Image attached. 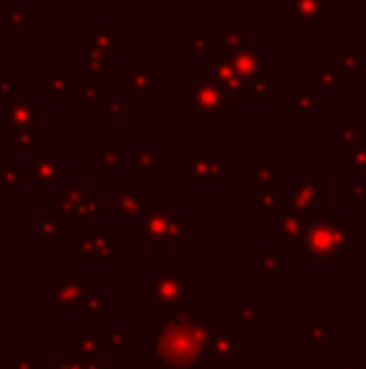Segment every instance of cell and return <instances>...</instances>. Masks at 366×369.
<instances>
[{
  "instance_id": "10",
  "label": "cell",
  "mask_w": 366,
  "mask_h": 369,
  "mask_svg": "<svg viewBox=\"0 0 366 369\" xmlns=\"http://www.w3.org/2000/svg\"><path fill=\"white\" fill-rule=\"evenodd\" d=\"M191 171H194L196 179H211V181L221 179V168H218V163L213 161L211 149L201 151V158H198V161L191 163Z\"/></svg>"
},
{
  "instance_id": "13",
  "label": "cell",
  "mask_w": 366,
  "mask_h": 369,
  "mask_svg": "<svg viewBox=\"0 0 366 369\" xmlns=\"http://www.w3.org/2000/svg\"><path fill=\"white\" fill-rule=\"evenodd\" d=\"M6 30L13 35H23L30 30V13L28 11H11L6 13Z\"/></svg>"
},
{
  "instance_id": "14",
  "label": "cell",
  "mask_w": 366,
  "mask_h": 369,
  "mask_svg": "<svg viewBox=\"0 0 366 369\" xmlns=\"http://www.w3.org/2000/svg\"><path fill=\"white\" fill-rule=\"evenodd\" d=\"M271 99V91L266 86V81H253V83H246L244 88V101L248 104H266Z\"/></svg>"
},
{
  "instance_id": "26",
  "label": "cell",
  "mask_w": 366,
  "mask_h": 369,
  "mask_svg": "<svg viewBox=\"0 0 366 369\" xmlns=\"http://www.w3.org/2000/svg\"><path fill=\"white\" fill-rule=\"evenodd\" d=\"M351 163H354V166H366V149H356L354 154H351Z\"/></svg>"
},
{
  "instance_id": "3",
  "label": "cell",
  "mask_w": 366,
  "mask_h": 369,
  "mask_svg": "<svg viewBox=\"0 0 366 369\" xmlns=\"http://www.w3.org/2000/svg\"><path fill=\"white\" fill-rule=\"evenodd\" d=\"M40 91L48 93L56 104H61L63 96H68V93L75 91V83H73V78L61 68V65H56V68H51V73L40 78Z\"/></svg>"
},
{
  "instance_id": "16",
  "label": "cell",
  "mask_w": 366,
  "mask_h": 369,
  "mask_svg": "<svg viewBox=\"0 0 366 369\" xmlns=\"http://www.w3.org/2000/svg\"><path fill=\"white\" fill-rule=\"evenodd\" d=\"M316 86L324 91H334L339 86V65L332 68H316Z\"/></svg>"
},
{
  "instance_id": "5",
  "label": "cell",
  "mask_w": 366,
  "mask_h": 369,
  "mask_svg": "<svg viewBox=\"0 0 366 369\" xmlns=\"http://www.w3.org/2000/svg\"><path fill=\"white\" fill-rule=\"evenodd\" d=\"M291 8L296 20L321 23L327 18V0H291Z\"/></svg>"
},
{
  "instance_id": "6",
  "label": "cell",
  "mask_w": 366,
  "mask_h": 369,
  "mask_svg": "<svg viewBox=\"0 0 366 369\" xmlns=\"http://www.w3.org/2000/svg\"><path fill=\"white\" fill-rule=\"evenodd\" d=\"M221 33H223V56H231V53L244 48L246 23H241V20H226V23L221 25Z\"/></svg>"
},
{
  "instance_id": "27",
  "label": "cell",
  "mask_w": 366,
  "mask_h": 369,
  "mask_svg": "<svg viewBox=\"0 0 366 369\" xmlns=\"http://www.w3.org/2000/svg\"><path fill=\"white\" fill-rule=\"evenodd\" d=\"M108 108H111V111H120V104H118V101H113V104H111Z\"/></svg>"
},
{
  "instance_id": "1",
  "label": "cell",
  "mask_w": 366,
  "mask_h": 369,
  "mask_svg": "<svg viewBox=\"0 0 366 369\" xmlns=\"http://www.w3.org/2000/svg\"><path fill=\"white\" fill-rule=\"evenodd\" d=\"M226 104L223 88L211 78H191L189 81V106L201 113H216Z\"/></svg>"
},
{
  "instance_id": "8",
  "label": "cell",
  "mask_w": 366,
  "mask_h": 369,
  "mask_svg": "<svg viewBox=\"0 0 366 369\" xmlns=\"http://www.w3.org/2000/svg\"><path fill=\"white\" fill-rule=\"evenodd\" d=\"M86 65H88V78L93 81H106L111 75V56H106L103 51L86 46Z\"/></svg>"
},
{
  "instance_id": "4",
  "label": "cell",
  "mask_w": 366,
  "mask_h": 369,
  "mask_svg": "<svg viewBox=\"0 0 366 369\" xmlns=\"http://www.w3.org/2000/svg\"><path fill=\"white\" fill-rule=\"evenodd\" d=\"M88 46L96 48V51H103L106 56L113 58L120 53V35L115 30H111V25L106 20H101L96 25V30L91 33V38H88Z\"/></svg>"
},
{
  "instance_id": "23",
  "label": "cell",
  "mask_w": 366,
  "mask_h": 369,
  "mask_svg": "<svg viewBox=\"0 0 366 369\" xmlns=\"http://www.w3.org/2000/svg\"><path fill=\"white\" fill-rule=\"evenodd\" d=\"M356 133H359L356 123H341L339 126V146H351L356 141Z\"/></svg>"
},
{
  "instance_id": "9",
  "label": "cell",
  "mask_w": 366,
  "mask_h": 369,
  "mask_svg": "<svg viewBox=\"0 0 366 369\" xmlns=\"http://www.w3.org/2000/svg\"><path fill=\"white\" fill-rule=\"evenodd\" d=\"M38 115H40V104H35V101H18L8 111V123H13V126H28V123L38 121Z\"/></svg>"
},
{
  "instance_id": "20",
  "label": "cell",
  "mask_w": 366,
  "mask_h": 369,
  "mask_svg": "<svg viewBox=\"0 0 366 369\" xmlns=\"http://www.w3.org/2000/svg\"><path fill=\"white\" fill-rule=\"evenodd\" d=\"M0 104H18V81L15 78H0Z\"/></svg>"
},
{
  "instance_id": "11",
  "label": "cell",
  "mask_w": 366,
  "mask_h": 369,
  "mask_svg": "<svg viewBox=\"0 0 366 369\" xmlns=\"http://www.w3.org/2000/svg\"><path fill=\"white\" fill-rule=\"evenodd\" d=\"M339 65L343 68V73L349 75L351 81H356L361 75V46L359 43H351L346 51H343V56L339 58Z\"/></svg>"
},
{
  "instance_id": "18",
  "label": "cell",
  "mask_w": 366,
  "mask_h": 369,
  "mask_svg": "<svg viewBox=\"0 0 366 369\" xmlns=\"http://www.w3.org/2000/svg\"><path fill=\"white\" fill-rule=\"evenodd\" d=\"M189 48L194 56H208V53H211V38H208L206 33H191Z\"/></svg>"
},
{
  "instance_id": "22",
  "label": "cell",
  "mask_w": 366,
  "mask_h": 369,
  "mask_svg": "<svg viewBox=\"0 0 366 369\" xmlns=\"http://www.w3.org/2000/svg\"><path fill=\"white\" fill-rule=\"evenodd\" d=\"M156 163V151L153 149H138L133 154V166L136 168H153Z\"/></svg>"
},
{
  "instance_id": "21",
  "label": "cell",
  "mask_w": 366,
  "mask_h": 369,
  "mask_svg": "<svg viewBox=\"0 0 366 369\" xmlns=\"http://www.w3.org/2000/svg\"><path fill=\"white\" fill-rule=\"evenodd\" d=\"M23 179H25V173L18 171V163H15V161H8L6 168L0 171V181H3V184H6L11 191L18 186V181H23Z\"/></svg>"
},
{
  "instance_id": "25",
  "label": "cell",
  "mask_w": 366,
  "mask_h": 369,
  "mask_svg": "<svg viewBox=\"0 0 366 369\" xmlns=\"http://www.w3.org/2000/svg\"><path fill=\"white\" fill-rule=\"evenodd\" d=\"M258 179H261V181H271V179H274V171H271L269 163H266V161H258Z\"/></svg>"
},
{
  "instance_id": "24",
  "label": "cell",
  "mask_w": 366,
  "mask_h": 369,
  "mask_svg": "<svg viewBox=\"0 0 366 369\" xmlns=\"http://www.w3.org/2000/svg\"><path fill=\"white\" fill-rule=\"evenodd\" d=\"M101 166H106V168H115L120 163V158H118V151L115 149H106V151H101Z\"/></svg>"
},
{
  "instance_id": "7",
  "label": "cell",
  "mask_w": 366,
  "mask_h": 369,
  "mask_svg": "<svg viewBox=\"0 0 366 369\" xmlns=\"http://www.w3.org/2000/svg\"><path fill=\"white\" fill-rule=\"evenodd\" d=\"M8 146H38L40 144V126L38 123H28V126H13L8 123Z\"/></svg>"
},
{
  "instance_id": "2",
  "label": "cell",
  "mask_w": 366,
  "mask_h": 369,
  "mask_svg": "<svg viewBox=\"0 0 366 369\" xmlns=\"http://www.w3.org/2000/svg\"><path fill=\"white\" fill-rule=\"evenodd\" d=\"M229 58H231V63H234L236 73H239V78H244L246 83L266 81V75H269V65H266V61H263V56L256 51V48L244 46L241 51L231 53Z\"/></svg>"
},
{
  "instance_id": "15",
  "label": "cell",
  "mask_w": 366,
  "mask_h": 369,
  "mask_svg": "<svg viewBox=\"0 0 366 369\" xmlns=\"http://www.w3.org/2000/svg\"><path fill=\"white\" fill-rule=\"evenodd\" d=\"M294 111H298V113H314L316 108V96L314 91H309V88H303V91H296L294 93Z\"/></svg>"
},
{
  "instance_id": "17",
  "label": "cell",
  "mask_w": 366,
  "mask_h": 369,
  "mask_svg": "<svg viewBox=\"0 0 366 369\" xmlns=\"http://www.w3.org/2000/svg\"><path fill=\"white\" fill-rule=\"evenodd\" d=\"M73 99L78 101V104H96V101H98V81L86 78L83 88H75V91H73Z\"/></svg>"
},
{
  "instance_id": "12",
  "label": "cell",
  "mask_w": 366,
  "mask_h": 369,
  "mask_svg": "<svg viewBox=\"0 0 366 369\" xmlns=\"http://www.w3.org/2000/svg\"><path fill=\"white\" fill-rule=\"evenodd\" d=\"M131 86L136 91H153L156 86V70L151 65H136L131 70Z\"/></svg>"
},
{
  "instance_id": "19",
  "label": "cell",
  "mask_w": 366,
  "mask_h": 369,
  "mask_svg": "<svg viewBox=\"0 0 366 369\" xmlns=\"http://www.w3.org/2000/svg\"><path fill=\"white\" fill-rule=\"evenodd\" d=\"M30 171H33L40 181H53V179H58L61 166H58V161H38Z\"/></svg>"
}]
</instances>
